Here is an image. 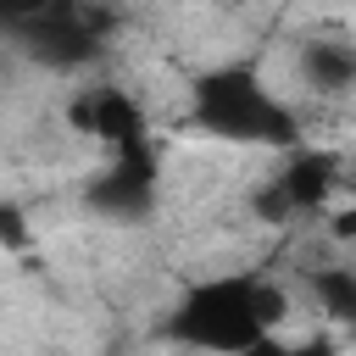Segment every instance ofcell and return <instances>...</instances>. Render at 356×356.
<instances>
[{
  "label": "cell",
  "mask_w": 356,
  "mask_h": 356,
  "mask_svg": "<svg viewBox=\"0 0 356 356\" xmlns=\"http://www.w3.org/2000/svg\"><path fill=\"white\" fill-rule=\"evenodd\" d=\"M289 300L273 278L256 273H222V278H200L184 289V300L167 317V339L195 345V350H261L267 328L284 323Z\"/></svg>",
  "instance_id": "1"
},
{
  "label": "cell",
  "mask_w": 356,
  "mask_h": 356,
  "mask_svg": "<svg viewBox=\"0 0 356 356\" xmlns=\"http://www.w3.org/2000/svg\"><path fill=\"white\" fill-rule=\"evenodd\" d=\"M189 122L222 145H267V150H295L300 122L295 111L261 83L250 61H222L195 78L189 89Z\"/></svg>",
  "instance_id": "2"
},
{
  "label": "cell",
  "mask_w": 356,
  "mask_h": 356,
  "mask_svg": "<svg viewBox=\"0 0 356 356\" xmlns=\"http://www.w3.org/2000/svg\"><path fill=\"white\" fill-rule=\"evenodd\" d=\"M6 33H11V44H17L28 61H39V67H50V72H72V67H83V61L100 56V44H106V17L78 0V6L50 11V17L6 22Z\"/></svg>",
  "instance_id": "3"
},
{
  "label": "cell",
  "mask_w": 356,
  "mask_h": 356,
  "mask_svg": "<svg viewBox=\"0 0 356 356\" xmlns=\"http://www.w3.org/2000/svg\"><path fill=\"white\" fill-rule=\"evenodd\" d=\"M83 206L106 222H145L156 211V150H150V139L111 150V161L89 178Z\"/></svg>",
  "instance_id": "4"
},
{
  "label": "cell",
  "mask_w": 356,
  "mask_h": 356,
  "mask_svg": "<svg viewBox=\"0 0 356 356\" xmlns=\"http://www.w3.org/2000/svg\"><path fill=\"white\" fill-rule=\"evenodd\" d=\"M67 122H72V134H83V139H95L106 150H128V145H145L150 139V122H145L139 100L122 95V89H111V83L78 89L67 100Z\"/></svg>",
  "instance_id": "5"
},
{
  "label": "cell",
  "mask_w": 356,
  "mask_h": 356,
  "mask_svg": "<svg viewBox=\"0 0 356 356\" xmlns=\"http://www.w3.org/2000/svg\"><path fill=\"white\" fill-rule=\"evenodd\" d=\"M334 184H339V161L328 150H306V145H295L289 161H284V172H278V189H284V200H289L295 217L317 211L334 195Z\"/></svg>",
  "instance_id": "6"
},
{
  "label": "cell",
  "mask_w": 356,
  "mask_h": 356,
  "mask_svg": "<svg viewBox=\"0 0 356 356\" xmlns=\"http://www.w3.org/2000/svg\"><path fill=\"white\" fill-rule=\"evenodd\" d=\"M300 78L317 95H350L356 89V50L339 39H306L300 44Z\"/></svg>",
  "instance_id": "7"
},
{
  "label": "cell",
  "mask_w": 356,
  "mask_h": 356,
  "mask_svg": "<svg viewBox=\"0 0 356 356\" xmlns=\"http://www.w3.org/2000/svg\"><path fill=\"white\" fill-rule=\"evenodd\" d=\"M312 289H317V306H323L334 323H356V273H350V267H323V273H312Z\"/></svg>",
  "instance_id": "8"
},
{
  "label": "cell",
  "mask_w": 356,
  "mask_h": 356,
  "mask_svg": "<svg viewBox=\"0 0 356 356\" xmlns=\"http://www.w3.org/2000/svg\"><path fill=\"white\" fill-rule=\"evenodd\" d=\"M78 0H0V17L6 22H28V17H50V11H67Z\"/></svg>",
  "instance_id": "9"
},
{
  "label": "cell",
  "mask_w": 356,
  "mask_h": 356,
  "mask_svg": "<svg viewBox=\"0 0 356 356\" xmlns=\"http://www.w3.org/2000/svg\"><path fill=\"white\" fill-rule=\"evenodd\" d=\"M0 222H6V245H22V211H17V206H6V211H0Z\"/></svg>",
  "instance_id": "10"
}]
</instances>
